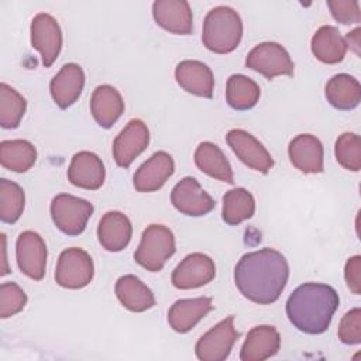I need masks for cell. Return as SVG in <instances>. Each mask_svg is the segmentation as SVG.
<instances>
[{
	"label": "cell",
	"mask_w": 361,
	"mask_h": 361,
	"mask_svg": "<svg viewBox=\"0 0 361 361\" xmlns=\"http://www.w3.org/2000/svg\"><path fill=\"white\" fill-rule=\"evenodd\" d=\"M338 338L344 344L361 343V309L354 307L347 312L338 324Z\"/></svg>",
	"instance_id": "cell-36"
},
{
	"label": "cell",
	"mask_w": 361,
	"mask_h": 361,
	"mask_svg": "<svg viewBox=\"0 0 361 361\" xmlns=\"http://www.w3.org/2000/svg\"><path fill=\"white\" fill-rule=\"evenodd\" d=\"M360 32H361V30H360V28H355L354 31L348 32L347 37L344 38V39H345V44H347V48H348V47L353 48L357 55H360Z\"/></svg>",
	"instance_id": "cell-39"
},
{
	"label": "cell",
	"mask_w": 361,
	"mask_h": 361,
	"mask_svg": "<svg viewBox=\"0 0 361 361\" xmlns=\"http://www.w3.org/2000/svg\"><path fill=\"white\" fill-rule=\"evenodd\" d=\"M133 234V226L130 219L121 212H107L99 221L97 238L100 245L110 251L118 252L124 250Z\"/></svg>",
	"instance_id": "cell-21"
},
{
	"label": "cell",
	"mask_w": 361,
	"mask_h": 361,
	"mask_svg": "<svg viewBox=\"0 0 361 361\" xmlns=\"http://www.w3.org/2000/svg\"><path fill=\"white\" fill-rule=\"evenodd\" d=\"M245 66L269 80L281 75L292 76L295 71V65L288 51L281 44L272 41L255 45L245 58Z\"/></svg>",
	"instance_id": "cell-7"
},
{
	"label": "cell",
	"mask_w": 361,
	"mask_h": 361,
	"mask_svg": "<svg viewBox=\"0 0 361 361\" xmlns=\"http://www.w3.org/2000/svg\"><path fill=\"white\" fill-rule=\"evenodd\" d=\"M175 79L178 85L195 96L212 99L214 89V76L212 69L200 62L186 59L176 65Z\"/></svg>",
	"instance_id": "cell-18"
},
{
	"label": "cell",
	"mask_w": 361,
	"mask_h": 361,
	"mask_svg": "<svg viewBox=\"0 0 361 361\" xmlns=\"http://www.w3.org/2000/svg\"><path fill=\"white\" fill-rule=\"evenodd\" d=\"M175 171L173 158L165 152L158 151L152 154L134 173L133 183L137 192L148 193L161 189Z\"/></svg>",
	"instance_id": "cell-15"
},
{
	"label": "cell",
	"mask_w": 361,
	"mask_h": 361,
	"mask_svg": "<svg viewBox=\"0 0 361 361\" xmlns=\"http://www.w3.org/2000/svg\"><path fill=\"white\" fill-rule=\"evenodd\" d=\"M226 141L237 158L248 168L261 173H267L274 166V159L267 148L248 131L241 128L230 130L226 135Z\"/></svg>",
	"instance_id": "cell-13"
},
{
	"label": "cell",
	"mask_w": 361,
	"mask_h": 361,
	"mask_svg": "<svg viewBox=\"0 0 361 361\" xmlns=\"http://www.w3.org/2000/svg\"><path fill=\"white\" fill-rule=\"evenodd\" d=\"M149 131L140 118H133L113 141V158L121 168H128L131 162L148 147Z\"/></svg>",
	"instance_id": "cell-14"
},
{
	"label": "cell",
	"mask_w": 361,
	"mask_h": 361,
	"mask_svg": "<svg viewBox=\"0 0 361 361\" xmlns=\"http://www.w3.org/2000/svg\"><path fill=\"white\" fill-rule=\"evenodd\" d=\"M213 309L212 298L179 299L168 310V323L178 333L190 331Z\"/></svg>",
	"instance_id": "cell-23"
},
{
	"label": "cell",
	"mask_w": 361,
	"mask_h": 361,
	"mask_svg": "<svg viewBox=\"0 0 361 361\" xmlns=\"http://www.w3.org/2000/svg\"><path fill=\"white\" fill-rule=\"evenodd\" d=\"M27 305L25 292L16 282H3L0 285V317L7 319L24 309Z\"/></svg>",
	"instance_id": "cell-35"
},
{
	"label": "cell",
	"mask_w": 361,
	"mask_h": 361,
	"mask_svg": "<svg viewBox=\"0 0 361 361\" xmlns=\"http://www.w3.org/2000/svg\"><path fill=\"white\" fill-rule=\"evenodd\" d=\"M292 165L303 173L323 172V145L312 134L296 135L288 147Z\"/></svg>",
	"instance_id": "cell-20"
},
{
	"label": "cell",
	"mask_w": 361,
	"mask_h": 361,
	"mask_svg": "<svg viewBox=\"0 0 361 361\" xmlns=\"http://www.w3.org/2000/svg\"><path fill=\"white\" fill-rule=\"evenodd\" d=\"M104 165L94 152L80 151L72 157L68 168V179L72 185L87 190H96L104 183Z\"/></svg>",
	"instance_id": "cell-17"
},
{
	"label": "cell",
	"mask_w": 361,
	"mask_h": 361,
	"mask_svg": "<svg viewBox=\"0 0 361 361\" xmlns=\"http://www.w3.org/2000/svg\"><path fill=\"white\" fill-rule=\"evenodd\" d=\"M243 37V21L240 14L228 6L212 8L203 21V45L216 54L233 52Z\"/></svg>",
	"instance_id": "cell-3"
},
{
	"label": "cell",
	"mask_w": 361,
	"mask_h": 361,
	"mask_svg": "<svg viewBox=\"0 0 361 361\" xmlns=\"http://www.w3.org/2000/svg\"><path fill=\"white\" fill-rule=\"evenodd\" d=\"M92 214L93 204L86 199L61 193L51 202L52 221L66 235H79L83 233Z\"/></svg>",
	"instance_id": "cell-5"
},
{
	"label": "cell",
	"mask_w": 361,
	"mask_h": 361,
	"mask_svg": "<svg viewBox=\"0 0 361 361\" xmlns=\"http://www.w3.org/2000/svg\"><path fill=\"white\" fill-rule=\"evenodd\" d=\"M312 52L323 63H338L344 59L347 44L340 31L333 25H322L312 37Z\"/></svg>",
	"instance_id": "cell-26"
},
{
	"label": "cell",
	"mask_w": 361,
	"mask_h": 361,
	"mask_svg": "<svg viewBox=\"0 0 361 361\" xmlns=\"http://www.w3.org/2000/svg\"><path fill=\"white\" fill-rule=\"evenodd\" d=\"M27 100L7 83L0 85V126L17 128L25 113Z\"/></svg>",
	"instance_id": "cell-33"
},
{
	"label": "cell",
	"mask_w": 361,
	"mask_h": 361,
	"mask_svg": "<svg viewBox=\"0 0 361 361\" xmlns=\"http://www.w3.org/2000/svg\"><path fill=\"white\" fill-rule=\"evenodd\" d=\"M254 196L244 188H234L223 196L221 217L230 226H237L254 216Z\"/></svg>",
	"instance_id": "cell-31"
},
{
	"label": "cell",
	"mask_w": 361,
	"mask_h": 361,
	"mask_svg": "<svg viewBox=\"0 0 361 361\" xmlns=\"http://www.w3.org/2000/svg\"><path fill=\"white\" fill-rule=\"evenodd\" d=\"M216 276L213 259L202 252L186 255L173 269L171 281L178 289H195L212 282Z\"/></svg>",
	"instance_id": "cell-11"
},
{
	"label": "cell",
	"mask_w": 361,
	"mask_h": 361,
	"mask_svg": "<svg viewBox=\"0 0 361 361\" xmlns=\"http://www.w3.org/2000/svg\"><path fill=\"white\" fill-rule=\"evenodd\" d=\"M114 290L120 303L130 312H145L155 305L154 293L135 275L120 276L116 282Z\"/></svg>",
	"instance_id": "cell-25"
},
{
	"label": "cell",
	"mask_w": 361,
	"mask_h": 361,
	"mask_svg": "<svg viewBox=\"0 0 361 361\" xmlns=\"http://www.w3.org/2000/svg\"><path fill=\"white\" fill-rule=\"evenodd\" d=\"M334 154L337 162L353 172H358L361 168V140L355 133H343L334 145Z\"/></svg>",
	"instance_id": "cell-34"
},
{
	"label": "cell",
	"mask_w": 361,
	"mask_h": 361,
	"mask_svg": "<svg viewBox=\"0 0 361 361\" xmlns=\"http://www.w3.org/2000/svg\"><path fill=\"white\" fill-rule=\"evenodd\" d=\"M171 202L178 212L192 217L204 216L216 206L212 196L204 192L200 183L192 176H185L173 186Z\"/></svg>",
	"instance_id": "cell-12"
},
{
	"label": "cell",
	"mask_w": 361,
	"mask_h": 361,
	"mask_svg": "<svg viewBox=\"0 0 361 361\" xmlns=\"http://www.w3.org/2000/svg\"><path fill=\"white\" fill-rule=\"evenodd\" d=\"M338 302V295L330 285L307 282L288 298L286 316L299 331L322 334L329 329Z\"/></svg>",
	"instance_id": "cell-2"
},
{
	"label": "cell",
	"mask_w": 361,
	"mask_h": 361,
	"mask_svg": "<svg viewBox=\"0 0 361 361\" xmlns=\"http://www.w3.org/2000/svg\"><path fill=\"white\" fill-rule=\"evenodd\" d=\"M123 111L124 102L116 87L110 85H100L93 90L90 113L100 127L110 128L120 118Z\"/></svg>",
	"instance_id": "cell-24"
},
{
	"label": "cell",
	"mask_w": 361,
	"mask_h": 361,
	"mask_svg": "<svg viewBox=\"0 0 361 361\" xmlns=\"http://www.w3.org/2000/svg\"><path fill=\"white\" fill-rule=\"evenodd\" d=\"M47 245L42 237L32 231H23L16 241V258L20 271L34 281H41L47 267Z\"/></svg>",
	"instance_id": "cell-10"
},
{
	"label": "cell",
	"mask_w": 361,
	"mask_h": 361,
	"mask_svg": "<svg viewBox=\"0 0 361 361\" xmlns=\"http://www.w3.org/2000/svg\"><path fill=\"white\" fill-rule=\"evenodd\" d=\"M327 6L337 23L348 25L361 21L360 3L357 0H329Z\"/></svg>",
	"instance_id": "cell-37"
},
{
	"label": "cell",
	"mask_w": 361,
	"mask_h": 361,
	"mask_svg": "<svg viewBox=\"0 0 361 361\" xmlns=\"http://www.w3.org/2000/svg\"><path fill=\"white\" fill-rule=\"evenodd\" d=\"M93 275V259L85 250L72 247L61 252L55 269V282L59 286L82 289L92 282Z\"/></svg>",
	"instance_id": "cell-6"
},
{
	"label": "cell",
	"mask_w": 361,
	"mask_h": 361,
	"mask_svg": "<svg viewBox=\"0 0 361 361\" xmlns=\"http://www.w3.org/2000/svg\"><path fill=\"white\" fill-rule=\"evenodd\" d=\"M344 278L350 290L355 295L361 292V257L354 255L348 258L344 268Z\"/></svg>",
	"instance_id": "cell-38"
},
{
	"label": "cell",
	"mask_w": 361,
	"mask_h": 361,
	"mask_svg": "<svg viewBox=\"0 0 361 361\" xmlns=\"http://www.w3.org/2000/svg\"><path fill=\"white\" fill-rule=\"evenodd\" d=\"M37 161V149L27 140H4L0 144L1 166L23 173L27 172Z\"/></svg>",
	"instance_id": "cell-29"
},
{
	"label": "cell",
	"mask_w": 361,
	"mask_h": 361,
	"mask_svg": "<svg viewBox=\"0 0 361 361\" xmlns=\"http://www.w3.org/2000/svg\"><path fill=\"white\" fill-rule=\"evenodd\" d=\"M85 86V72L78 63H66L51 79L49 90L54 102L61 109L72 106L82 94Z\"/></svg>",
	"instance_id": "cell-19"
},
{
	"label": "cell",
	"mask_w": 361,
	"mask_h": 361,
	"mask_svg": "<svg viewBox=\"0 0 361 361\" xmlns=\"http://www.w3.org/2000/svg\"><path fill=\"white\" fill-rule=\"evenodd\" d=\"M324 93L327 102L337 110H353L361 102L360 82L348 73H338L330 78Z\"/></svg>",
	"instance_id": "cell-27"
},
{
	"label": "cell",
	"mask_w": 361,
	"mask_h": 361,
	"mask_svg": "<svg viewBox=\"0 0 361 361\" xmlns=\"http://www.w3.org/2000/svg\"><path fill=\"white\" fill-rule=\"evenodd\" d=\"M238 337L240 333L234 327V316H228L197 340L195 345L196 357L200 361H224Z\"/></svg>",
	"instance_id": "cell-8"
},
{
	"label": "cell",
	"mask_w": 361,
	"mask_h": 361,
	"mask_svg": "<svg viewBox=\"0 0 361 361\" xmlns=\"http://www.w3.org/2000/svg\"><path fill=\"white\" fill-rule=\"evenodd\" d=\"M261 96V89L255 80L245 75H231L226 85V100L234 110H250L252 109Z\"/></svg>",
	"instance_id": "cell-30"
},
{
	"label": "cell",
	"mask_w": 361,
	"mask_h": 361,
	"mask_svg": "<svg viewBox=\"0 0 361 361\" xmlns=\"http://www.w3.org/2000/svg\"><path fill=\"white\" fill-rule=\"evenodd\" d=\"M31 45L41 54L42 65L49 68L62 48V31L58 21L48 13H38L30 27Z\"/></svg>",
	"instance_id": "cell-9"
},
{
	"label": "cell",
	"mask_w": 361,
	"mask_h": 361,
	"mask_svg": "<svg viewBox=\"0 0 361 361\" xmlns=\"http://www.w3.org/2000/svg\"><path fill=\"white\" fill-rule=\"evenodd\" d=\"M25 204V195L23 188L6 178L0 179V220L3 223L13 224L16 223L23 212Z\"/></svg>",
	"instance_id": "cell-32"
},
{
	"label": "cell",
	"mask_w": 361,
	"mask_h": 361,
	"mask_svg": "<svg viewBox=\"0 0 361 361\" xmlns=\"http://www.w3.org/2000/svg\"><path fill=\"white\" fill-rule=\"evenodd\" d=\"M152 16L159 27L172 34L189 35L193 30L192 10L185 0H157L152 3Z\"/></svg>",
	"instance_id": "cell-16"
},
{
	"label": "cell",
	"mask_w": 361,
	"mask_h": 361,
	"mask_svg": "<svg viewBox=\"0 0 361 361\" xmlns=\"http://www.w3.org/2000/svg\"><path fill=\"white\" fill-rule=\"evenodd\" d=\"M289 278L286 258L274 248L244 254L234 268V282L240 293L258 305L278 300Z\"/></svg>",
	"instance_id": "cell-1"
},
{
	"label": "cell",
	"mask_w": 361,
	"mask_h": 361,
	"mask_svg": "<svg viewBox=\"0 0 361 361\" xmlns=\"http://www.w3.org/2000/svg\"><path fill=\"white\" fill-rule=\"evenodd\" d=\"M173 233L162 224H149L141 235L134 259L138 265L149 272H158L165 262L175 254Z\"/></svg>",
	"instance_id": "cell-4"
},
{
	"label": "cell",
	"mask_w": 361,
	"mask_h": 361,
	"mask_svg": "<svg viewBox=\"0 0 361 361\" xmlns=\"http://www.w3.org/2000/svg\"><path fill=\"white\" fill-rule=\"evenodd\" d=\"M281 347V336L274 326L262 324L252 327L241 347L243 361H264L274 357Z\"/></svg>",
	"instance_id": "cell-22"
},
{
	"label": "cell",
	"mask_w": 361,
	"mask_h": 361,
	"mask_svg": "<svg viewBox=\"0 0 361 361\" xmlns=\"http://www.w3.org/2000/svg\"><path fill=\"white\" fill-rule=\"evenodd\" d=\"M195 164L206 175L227 183H234L230 162L216 144L210 141L200 142L195 151Z\"/></svg>",
	"instance_id": "cell-28"
}]
</instances>
